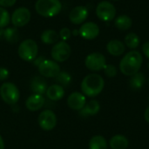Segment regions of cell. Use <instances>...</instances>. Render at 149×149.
<instances>
[{
	"label": "cell",
	"instance_id": "1",
	"mask_svg": "<svg viewBox=\"0 0 149 149\" xmlns=\"http://www.w3.org/2000/svg\"><path fill=\"white\" fill-rule=\"evenodd\" d=\"M143 63V58L138 51L127 52L120 62V70L126 76H133L140 72Z\"/></svg>",
	"mask_w": 149,
	"mask_h": 149
},
{
	"label": "cell",
	"instance_id": "2",
	"mask_svg": "<svg viewBox=\"0 0 149 149\" xmlns=\"http://www.w3.org/2000/svg\"><path fill=\"white\" fill-rule=\"evenodd\" d=\"M104 79L97 73H90L86 75L80 85L81 92L85 96L93 98L98 96L104 89Z\"/></svg>",
	"mask_w": 149,
	"mask_h": 149
},
{
	"label": "cell",
	"instance_id": "3",
	"mask_svg": "<svg viewBox=\"0 0 149 149\" xmlns=\"http://www.w3.org/2000/svg\"><path fill=\"white\" fill-rule=\"evenodd\" d=\"M62 10V3L59 0H37L35 3L36 12L44 17L57 16Z\"/></svg>",
	"mask_w": 149,
	"mask_h": 149
},
{
	"label": "cell",
	"instance_id": "4",
	"mask_svg": "<svg viewBox=\"0 0 149 149\" xmlns=\"http://www.w3.org/2000/svg\"><path fill=\"white\" fill-rule=\"evenodd\" d=\"M38 52V46L36 41L31 38L24 39L22 41L17 48V54L24 61L31 62L33 61Z\"/></svg>",
	"mask_w": 149,
	"mask_h": 149
},
{
	"label": "cell",
	"instance_id": "5",
	"mask_svg": "<svg viewBox=\"0 0 149 149\" xmlns=\"http://www.w3.org/2000/svg\"><path fill=\"white\" fill-rule=\"evenodd\" d=\"M0 96L4 103L16 105L20 99V93L17 86L11 82H5L0 87Z\"/></svg>",
	"mask_w": 149,
	"mask_h": 149
},
{
	"label": "cell",
	"instance_id": "6",
	"mask_svg": "<svg viewBox=\"0 0 149 149\" xmlns=\"http://www.w3.org/2000/svg\"><path fill=\"white\" fill-rule=\"evenodd\" d=\"M71 46L66 41H58L53 45L51 55L54 61L56 62H65L71 56Z\"/></svg>",
	"mask_w": 149,
	"mask_h": 149
},
{
	"label": "cell",
	"instance_id": "7",
	"mask_svg": "<svg viewBox=\"0 0 149 149\" xmlns=\"http://www.w3.org/2000/svg\"><path fill=\"white\" fill-rule=\"evenodd\" d=\"M96 15L104 22H110L115 17L116 8L108 1H101L96 7Z\"/></svg>",
	"mask_w": 149,
	"mask_h": 149
},
{
	"label": "cell",
	"instance_id": "8",
	"mask_svg": "<svg viewBox=\"0 0 149 149\" xmlns=\"http://www.w3.org/2000/svg\"><path fill=\"white\" fill-rule=\"evenodd\" d=\"M86 68L93 72H99L104 69L107 65L106 57L100 52H93L86 56L85 59Z\"/></svg>",
	"mask_w": 149,
	"mask_h": 149
},
{
	"label": "cell",
	"instance_id": "9",
	"mask_svg": "<svg viewBox=\"0 0 149 149\" xmlns=\"http://www.w3.org/2000/svg\"><path fill=\"white\" fill-rule=\"evenodd\" d=\"M38 67L40 75L45 78H56L61 72L58 62L52 59H44Z\"/></svg>",
	"mask_w": 149,
	"mask_h": 149
},
{
	"label": "cell",
	"instance_id": "10",
	"mask_svg": "<svg viewBox=\"0 0 149 149\" xmlns=\"http://www.w3.org/2000/svg\"><path fill=\"white\" fill-rule=\"evenodd\" d=\"M39 127L45 131H51L57 126V116L55 113L50 109L42 111L38 118Z\"/></svg>",
	"mask_w": 149,
	"mask_h": 149
},
{
	"label": "cell",
	"instance_id": "11",
	"mask_svg": "<svg viewBox=\"0 0 149 149\" xmlns=\"http://www.w3.org/2000/svg\"><path fill=\"white\" fill-rule=\"evenodd\" d=\"M31 11L26 7H19L16 9L10 16V22L15 27H23L31 20Z\"/></svg>",
	"mask_w": 149,
	"mask_h": 149
},
{
	"label": "cell",
	"instance_id": "12",
	"mask_svg": "<svg viewBox=\"0 0 149 149\" xmlns=\"http://www.w3.org/2000/svg\"><path fill=\"white\" fill-rule=\"evenodd\" d=\"M79 32L83 38L86 40H92L99 36L100 27L97 24L93 22H86L80 26Z\"/></svg>",
	"mask_w": 149,
	"mask_h": 149
},
{
	"label": "cell",
	"instance_id": "13",
	"mask_svg": "<svg viewBox=\"0 0 149 149\" xmlns=\"http://www.w3.org/2000/svg\"><path fill=\"white\" fill-rule=\"evenodd\" d=\"M88 17V10L86 7L79 5L72 9L69 13V19L73 24H83Z\"/></svg>",
	"mask_w": 149,
	"mask_h": 149
},
{
	"label": "cell",
	"instance_id": "14",
	"mask_svg": "<svg viewBox=\"0 0 149 149\" xmlns=\"http://www.w3.org/2000/svg\"><path fill=\"white\" fill-rule=\"evenodd\" d=\"M86 103V96L79 92H74L71 93L67 99V106L75 111H80L83 109Z\"/></svg>",
	"mask_w": 149,
	"mask_h": 149
},
{
	"label": "cell",
	"instance_id": "15",
	"mask_svg": "<svg viewBox=\"0 0 149 149\" xmlns=\"http://www.w3.org/2000/svg\"><path fill=\"white\" fill-rule=\"evenodd\" d=\"M45 100L43 95L33 93L31 96L28 97V99L25 101V107L26 108L31 112H36L40 110L44 105H45Z\"/></svg>",
	"mask_w": 149,
	"mask_h": 149
},
{
	"label": "cell",
	"instance_id": "16",
	"mask_svg": "<svg viewBox=\"0 0 149 149\" xmlns=\"http://www.w3.org/2000/svg\"><path fill=\"white\" fill-rule=\"evenodd\" d=\"M45 94L49 100L52 101H58L65 96V89L62 86L54 84L47 88Z\"/></svg>",
	"mask_w": 149,
	"mask_h": 149
},
{
	"label": "cell",
	"instance_id": "17",
	"mask_svg": "<svg viewBox=\"0 0 149 149\" xmlns=\"http://www.w3.org/2000/svg\"><path fill=\"white\" fill-rule=\"evenodd\" d=\"M107 52L112 55L115 57H119L122 55L126 50L125 45L119 39H112L109 41L107 45Z\"/></svg>",
	"mask_w": 149,
	"mask_h": 149
},
{
	"label": "cell",
	"instance_id": "18",
	"mask_svg": "<svg viewBox=\"0 0 149 149\" xmlns=\"http://www.w3.org/2000/svg\"><path fill=\"white\" fill-rule=\"evenodd\" d=\"M100 110V104L98 100H92L90 101H88L87 103H86L85 107H83V109H81L79 111V114L81 116H93L96 115Z\"/></svg>",
	"mask_w": 149,
	"mask_h": 149
},
{
	"label": "cell",
	"instance_id": "19",
	"mask_svg": "<svg viewBox=\"0 0 149 149\" xmlns=\"http://www.w3.org/2000/svg\"><path fill=\"white\" fill-rule=\"evenodd\" d=\"M47 88H48L47 87V83L43 78H41L39 76H35L31 79V89L34 93L43 95L44 93H46Z\"/></svg>",
	"mask_w": 149,
	"mask_h": 149
},
{
	"label": "cell",
	"instance_id": "20",
	"mask_svg": "<svg viewBox=\"0 0 149 149\" xmlns=\"http://www.w3.org/2000/svg\"><path fill=\"white\" fill-rule=\"evenodd\" d=\"M0 38L6 40L9 43H16L18 38V31L17 27H8L0 29Z\"/></svg>",
	"mask_w": 149,
	"mask_h": 149
},
{
	"label": "cell",
	"instance_id": "21",
	"mask_svg": "<svg viewBox=\"0 0 149 149\" xmlns=\"http://www.w3.org/2000/svg\"><path fill=\"white\" fill-rule=\"evenodd\" d=\"M109 146L111 149H127L129 146V141L126 136L116 134L110 139Z\"/></svg>",
	"mask_w": 149,
	"mask_h": 149
},
{
	"label": "cell",
	"instance_id": "22",
	"mask_svg": "<svg viewBox=\"0 0 149 149\" xmlns=\"http://www.w3.org/2000/svg\"><path fill=\"white\" fill-rule=\"evenodd\" d=\"M40 39L45 45H54L58 42L59 35L54 30H45L41 33Z\"/></svg>",
	"mask_w": 149,
	"mask_h": 149
},
{
	"label": "cell",
	"instance_id": "23",
	"mask_svg": "<svg viewBox=\"0 0 149 149\" xmlns=\"http://www.w3.org/2000/svg\"><path fill=\"white\" fill-rule=\"evenodd\" d=\"M132 19L127 15H120L117 17L114 20V25L117 29L120 31H127L132 26Z\"/></svg>",
	"mask_w": 149,
	"mask_h": 149
},
{
	"label": "cell",
	"instance_id": "24",
	"mask_svg": "<svg viewBox=\"0 0 149 149\" xmlns=\"http://www.w3.org/2000/svg\"><path fill=\"white\" fill-rule=\"evenodd\" d=\"M146 81L145 75L142 72H137L134 75L131 76V79L129 80V85L132 89L134 90H140L142 88Z\"/></svg>",
	"mask_w": 149,
	"mask_h": 149
},
{
	"label": "cell",
	"instance_id": "25",
	"mask_svg": "<svg viewBox=\"0 0 149 149\" xmlns=\"http://www.w3.org/2000/svg\"><path fill=\"white\" fill-rule=\"evenodd\" d=\"M89 149H107V141L101 135H95L89 141Z\"/></svg>",
	"mask_w": 149,
	"mask_h": 149
},
{
	"label": "cell",
	"instance_id": "26",
	"mask_svg": "<svg viewBox=\"0 0 149 149\" xmlns=\"http://www.w3.org/2000/svg\"><path fill=\"white\" fill-rule=\"evenodd\" d=\"M125 45L130 48V49H135L139 46L140 45V38L139 36L134 33V32H130L126 35L125 39H124Z\"/></svg>",
	"mask_w": 149,
	"mask_h": 149
},
{
	"label": "cell",
	"instance_id": "27",
	"mask_svg": "<svg viewBox=\"0 0 149 149\" xmlns=\"http://www.w3.org/2000/svg\"><path fill=\"white\" fill-rule=\"evenodd\" d=\"M10 23V16L9 11L0 6V29L5 28Z\"/></svg>",
	"mask_w": 149,
	"mask_h": 149
},
{
	"label": "cell",
	"instance_id": "28",
	"mask_svg": "<svg viewBox=\"0 0 149 149\" xmlns=\"http://www.w3.org/2000/svg\"><path fill=\"white\" fill-rule=\"evenodd\" d=\"M56 80L60 84V86H67L72 81V77L66 72H60L58 75L56 77Z\"/></svg>",
	"mask_w": 149,
	"mask_h": 149
},
{
	"label": "cell",
	"instance_id": "29",
	"mask_svg": "<svg viewBox=\"0 0 149 149\" xmlns=\"http://www.w3.org/2000/svg\"><path fill=\"white\" fill-rule=\"evenodd\" d=\"M104 72L105 74L107 75V77L108 78H113L117 75V68L115 65H106V66L104 67Z\"/></svg>",
	"mask_w": 149,
	"mask_h": 149
},
{
	"label": "cell",
	"instance_id": "30",
	"mask_svg": "<svg viewBox=\"0 0 149 149\" xmlns=\"http://www.w3.org/2000/svg\"><path fill=\"white\" fill-rule=\"evenodd\" d=\"M58 35H59V38L62 41H67L72 36V31L67 27H64L60 30Z\"/></svg>",
	"mask_w": 149,
	"mask_h": 149
},
{
	"label": "cell",
	"instance_id": "31",
	"mask_svg": "<svg viewBox=\"0 0 149 149\" xmlns=\"http://www.w3.org/2000/svg\"><path fill=\"white\" fill-rule=\"evenodd\" d=\"M9 78V71L4 67H0V81H3Z\"/></svg>",
	"mask_w": 149,
	"mask_h": 149
},
{
	"label": "cell",
	"instance_id": "32",
	"mask_svg": "<svg viewBox=\"0 0 149 149\" xmlns=\"http://www.w3.org/2000/svg\"><path fill=\"white\" fill-rule=\"evenodd\" d=\"M17 0H0V6L6 8V7H11L16 3Z\"/></svg>",
	"mask_w": 149,
	"mask_h": 149
},
{
	"label": "cell",
	"instance_id": "33",
	"mask_svg": "<svg viewBox=\"0 0 149 149\" xmlns=\"http://www.w3.org/2000/svg\"><path fill=\"white\" fill-rule=\"evenodd\" d=\"M142 52L144 55L149 59V41H147L142 45Z\"/></svg>",
	"mask_w": 149,
	"mask_h": 149
},
{
	"label": "cell",
	"instance_id": "34",
	"mask_svg": "<svg viewBox=\"0 0 149 149\" xmlns=\"http://www.w3.org/2000/svg\"><path fill=\"white\" fill-rule=\"evenodd\" d=\"M44 60V58H42V57H39V58H36L33 61H34V65H37V66H38L39 65H40V63L42 62Z\"/></svg>",
	"mask_w": 149,
	"mask_h": 149
},
{
	"label": "cell",
	"instance_id": "35",
	"mask_svg": "<svg viewBox=\"0 0 149 149\" xmlns=\"http://www.w3.org/2000/svg\"><path fill=\"white\" fill-rule=\"evenodd\" d=\"M144 118L146 120V121L149 123V106L146 108L145 110V113H144Z\"/></svg>",
	"mask_w": 149,
	"mask_h": 149
},
{
	"label": "cell",
	"instance_id": "36",
	"mask_svg": "<svg viewBox=\"0 0 149 149\" xmlns=\"http://www.w3.org/2000/svg\"><path fill=\"white\" fill-rule=\"evenodd\" d=\"M0 149H4V141L1 135H0Z\"/></svg>",
	"mask_w": 149,
	"mask_h": 149
},
{
	"label": "cell",
	"instance_id": "37",
	"mask_svg": "<svg viewBox=\"0 0 149 149\" xmlns=\"http://www.w3.org/2000/svg\"><path fill=\"white\" fill-rule=\"evenodd\" d=\"M72 34H73L74 36H77V35H79V31H77V30H74V31L72 32Z\"/></svg>",
	"mask_w": 149,
	"mask_h": 149
},
{
	"label": "cell",
	"instance_id": "38",
	"mask_svg": "<svg viewBox=\"0 0 149 149\" xmlns=\"http://www.w3.org/2000/svg\"><path fill=\"white\" fill-rule=\"evenodd\" d=\"M113 1H119V0H113Z\"/></svg>",
	"mask_w": 149,
	"mask_h": 149
},
{
	"label": "cell",
	"instance_id": "39",
	"mask_svg": "<svg viewBox=\"0 0 149 149\" xmlns=\"http://www.w3.org/2000/svg\"><path fill=\"white\" fill-rule=\"evenodd\" d=\"M148 85H149V78H148Z\"/></svg>",
	"mask_w": 149,
	"mask_h": 149
},
{
	"label": "cell",
	"instance_id": "40",
	"mask_svg": "<svg viewBox=\"0 0 149 149\" xmlns=\"http://www.w3.org/2000/svg\"><path fill=\"white\" fill-rule=\"evenodd\" d=\"M148 68H149V64H148Z\"/></svg>",
	"mask_w": 149,
	"mask_h": 149
},
{
	"label": "cell",
	"instance_id": "41",
	"mask_svg": "<svg viewBox=\"0 0 149 149\" xmlns=\"http://www.w3.org/2000/svg\"><path fill=\"white\" fill-rule=\"evenodd\" d=\"M148 99H149V98H148Z\"/></svg>",
	"mask_w": 149,
	"mask_h": 149
}]
</instances>
